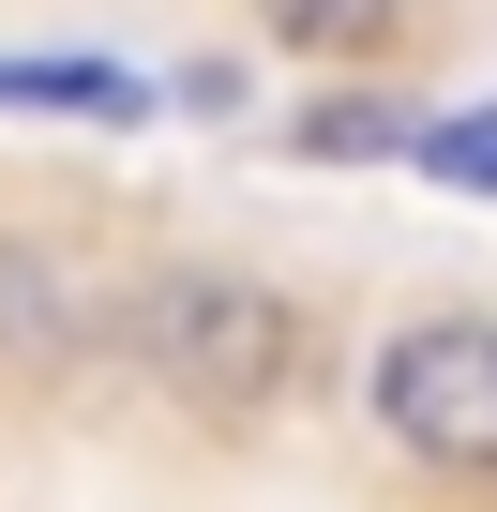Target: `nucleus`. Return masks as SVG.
<instances>
[{
  "mask_svg": "<svg viewBox=\"0 0 497 512\" xmlns=\"http://www.w3.org/2000/svg\"><path fill=\"white\" fill-rule=\"evenodd\" d=\"M136 347H151V377H166L181 407H211V422L272 407L287 362H302V332H287V302H272L257 272H151V287H136Z\"/></svg>",
  "mask_w": 497,
  "mask_h": 512,
  "instance_id": "nucleus-1",
  "label": "nucleus"
},
{
  "mask_svg": "<svg viewBox=\"0 0 497 512\" xmlns=\"http://www.w3.org/2000/svg\"><path fill=\"white\" fill-rule=\"evenodd\" d=\"M377 422L422 467H497V317H407L377 347Z\"/></svg>",
  "mask_w": 497,
  "mask_h": 512,
  "instance_id": "nucleus-2",
  "label": "nucleus"
},
{
  "mask_svg": "<svg viewBox=\"0 0 497 512\" xmlns=\"http://www.w3.org/2000/svg\"><path fill=\"white\" fill-rule=\"evenodd\" d=\"M106 317H91V272L61 241H0V362H76Z\"/></svg>",
  "mask_w": 497,
  "mask_h": 512,
  "instance_id": "nucleus-3",
  "label": "nucleus"
},
{
  "mask_svg": "<svg viewBox=\"0 0 497 512\" xmlns=\"http://www.w3.org/2000/svg\"><path fill=\"white\" fill-rule=\"evenodd\" d=\"M0 106L16 121H136L151 76L136 61H76V46H0Z\"/></svg>",
  "mask_w": 497,
  "mask_h": 512,
  "instance_id": "nucleus-4",
  "label": "nucleus"
},
{
  "mask_svg": "<svg viewBox=\"0 0 497 512\" xmlns=\"http://www.w3.org/2000/svg\"><path fill=\"white\" fill-rule=\"evenodd\" d=\"M407 166L452 181V196H497V106H437V121H407Z\"/></svg>",
  "mask_w": 497,
  "mask_h": 512,
  "instance_id": "nucleus-5",
  "label": "nucleus"
},
{
  "mask_svg": "<svg viewBox=\"0 0 497 512\" xmlns=\"http://www.w3.org/2000/svg\"><path fill=\"white\" fill-rule=\"evenodd\" d=\"M257 16H272L287 46H332V61H362V46H392V16H407V0H257Z\"/></svg>",
  "mask_w": 497,
  "mask_h": 512,
  "instance_id": "nucleus-6",
  "label": "nucleus"
},
{
  "mask_svg": "<svg viewBox=\"0 0 497 512\" xmlns=\"http://www.w3.org/2000/svg\"><path fill=\"white\" fill-rule=\"evenodd\" d=\"M302 151H332V166H347V151H407V106H377V91H332V106L302 121Z\"/></svg>",
  "mask_w": 497,
  "mask_h": 512,
  "instance_id": "nucleus-7",
  "label": "nucleus"
}]
</instances>
